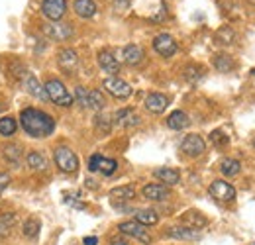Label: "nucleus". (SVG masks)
<instances>
[{
  "instance_id": "37",
  "label": "nucleus",
  "mask_w": 255,
  "mask_h": 245,
  "mask_svg": "<svg viewBox=\"0 0 255 245\" xmlns=\"http://www.w3.org/2000/svg\"><path fill=\"white\" fill-rule=\"evenodd\" d=\"M210 139H212V143H214L216 147H226V145L230 143V137L224 133L222 129H214V131L210 133Z\"/></svg>"
},
{
  "instance_id": "25",
  "label": "nucleus",
  "mask_w": 255,
  "mask_h": 245,
  "mask_svg": "<svg viewBox=\"0 0 255 245\" xmlns=\"http://www.w3.org/2000/svg\"><path fill=\"white\" fill-rule=\"evenodd\" d=\"M4 159L10 163V165H20V159H22V147L18 143H10L4 147Z\"/></svg>"
},
{
  "instance_id": "46",
  "label": "nucleus",
  "mask_w": 255,
  "mask_h": 245,
  "mask_svg": "<svg viewBox=\"0 0 255 245\" xmlns=\"http://www.w3.org/2000/svg\"><path fill=\"white\" fill-rule=\"evenodd\" d=\"M252 73H254V75H255V69H254V71H252Z\"/></svg>"
},
{
  "instance_id": "41",
  "label": "nucleus",
  "mask_w": 255,
  "mask_h": 245,
  "mask_svg": "<svg viewBox=\"0 0 255 245\" xmlns=\"http://www.w3.org/2000/svg\"><path fill=\"white\" fill-rule=\"evenodd\" d=\"M128 6H129V0H114V10H118V12L128 10Z\"/></svg>"
},
{
  "instance_id": "23",
  "label": "nucleus",
  "mask_w": 255,
  "mask_h": 245,
  "mask_svg": "<svg viewBox=\"0 0 255 245\" xmlns=\"http://www.w3.org/2000/svg\"><path fill=\"white\" fill-rule=\"evenodd\" d=\"M110 196L112 198H118V200H133L135 198V188L131 184H126V186H116L110 190Z\"/></svg>"
},
{
  "instance_id": "38",
  "label": "nucleus",
  "mask_w": 255,
  "mask_h": 245,
  "mask_svg": "<svg viewBox=\"0 0 255 245\" xmlns=\"http://www.w3.org/2000/svg\"><path fill=\"white\" fill-rule=\"evenodd\" d=\"M75 100L81 108H89V91L85 87H77L75 89Z\"/></svg>"
},
{
  "instance_id": "5",
  "label": "nucleus",
  "mask_w": 255,
  "mask_h": 245,
  "mask_svg": "<svg viewBox=\"0 0 255 245\" xmlns=\"http://www.w3.org/2000/svg\"><path fill=\"white\" fill-rule=\"evenodd\" d=\"M102 87L106 89V92H110L114 98H120V100H124V98H129V96H131V87L128 85L126 81L118 79V77H110V79H106V81L102 83Z\"/></svg>"
},
{
  "instance_id": "4",
  "label": "nucleus",
  "mask_w": 255,
  "mask_h": 245,
  "mask_svg": "<svg viewBox=\"0 0 255 245\" xmlns=\"http://www.w3.org/2000/svg\"><path fill=\"white\" fill-rule=\"evenodd\" d=\"M67 12V0H43L41 2V14L51 20V22H59Z\"/></svg>"
},
{
  "instance_id": "29",
  "label": "nucleus",
  "mask_w": 255,
  "mask_h": 245,
  "mask_svg": "<svg viewBox=\"0 0 255 245\" xmlns=\"http://www.w3.org/2000/svg\"><path fill=\"white\" fill-rule=\"evenodd\" d=\"M16 129H18V122H16L12 116H4V118H0V135L10 137V135L16 133Z\"/></svg>"
},
{
  "instance_id": "36",
  "label": "nucleus",
  "mask_w": 255,
  "mask_h": 245,
  "mask_svg": "<svg viewBox=\"0 0 255 245\" xmlns=\"http://www.w3.org/2000/svg\"><path fill=\"white\" fill-rule=\"evenodd\" d=\"M16 224V216L14 214H2L0 216V236H8L10 234V228Z\"/></svg>"
},
{
  "instance_id": "1",
  "label": "nucleus",
  "mask_w": 255,
  "mask_h": 245,
  "mask_svg": "<svg viewBox=\"0 0 255 245\" xmlns=\"http://www.w3.org/2000/svg\"><path fill=\"white\" fill-rule=\"evenodd\" d=\"M20 125L22 129L30 135V137H47L53 133L55 129V120L43 112V110H37V108H24L20 112Z\"/></svg>"
},
{
  "instance_id": "31",
  "label": "nucleus",
  "mask_w": 255,
  "mask_h": 245,
  "mask_svg": "<svg viewBox=\"0 0 255 245\" xmlns=\"http://www.w3.org/2000/svg\"><path fill=\"white\" fill-rule=\"evenodd\" d=\"M214 67H216L220 73H230V71L236 67V63H234V59H232L230 55L220 53V55H216V57H214Z\"/></svg>"
},
{
  "instance_id": "33",
  "label": "nucleus",
  "mask_w": 255,
  "mask_h": 245,
  "mask_svg": "<svg viewBox=\"0 0 255 245\" xmlns=\"http://www.w3.org/2000/svg\"><path fill=\"white\" fill-rule=\"evenodd\" d=\"M216 43H220V45H232L234 43V39H236V33L232 28H228V26H224L220 30L216 31Z\"/></svg>"
},
{
  "instance_id": "6",
  "label": "nucleus",
  "mask_w": 255,
  "mask_h": 245,
  "mask_svg": "<svg viewBox=\"0 0 255 245\" xmlns=\"http://www.w3.org/2000/svg\"><path fill=\"white\" fill-rule=\"evenodd\" d=\"M153 49L159 53L161 57H173V55L177 53L179 45H177V41H175L169 33H159V35H155V39H153Z\"/></svg>"
},
{
  "instance_id": "45",
  "label": "nucleus",
  "mask_w": 255,
  "mask_h": 245,
  "mask_svg": "<svg viewBox=\"0 0 255 245\" xmlns=\"http://www.w3.org/2000/svg\"><path fill=\"white\" fill-rule=\"evenodd\" d=\"M250 2H254V4H255V0H250Z\"/></svg>"
},
{
  "instance_id": "16",
  "label": "nucleus",
  "mask_w": 255,
  "mask_h": 245,
  "mask_svg": "<svg viewBox=\"0 0 255 245\" xmlns=\"http://www.w3.org/2000/svg\"><path fill=\"white\" fill-rule=\"evenodd\" d=\"M122 57H124V63H126V65L135 67V65H139V63L143 61L145 53H143V49H141L139 45L129 43V45H126V47L122 49Z\"/></svg>"
},
{
  "instance_id": "8",
  "label": "nucleus",
  "mask_w": 255,
  "mask_h": 245,
  "mask_svg": "<svg viewBox=\"0 0 255 245\" xmlns=\"http://www.w3.org/2000/svg\"><path fill=\"white\" fill-rule=\"evenodd\" d=\"M43 33L49 39L65 41V39H69L73 35V28H71V24H65V22H51V24L43 26Z\"/></svg>"
},
{
  "instance_id": "28",
  "label": "nucleus",
  "mask_w": 255,
  "mask_h": 245,
  "mask_svg": "<svg viewBox=\"0 0 255 245\" xmlns=\"http://www.w3.org/2000/svg\"><path fill=\"white\" fill-rule=\"evenodd\" d=\"M220 171H222L226 177H236V175L242 171V165H240V161H236V159H222Z\"/></svg>"
},
{
  "instance_id": "27",
  "label": "nucleus",
  "mask_w": 255,
  "mask_h": 245,
  "mask_svg": "<svg viewBox=\"0 0 255 245\" xmlns=\"http://www.w3.org/2000/svg\"><path fill=\"white\" fill-rule=\"evenodd\" d=\"M135 222L141 226H155L159 222V216L153 210H137L135 212Z\"/></svg>"
},
{
  "instance_id": "22",
  "label": "nucleus",
  "mask_w": 255,
  "mask_h": 245,
  "mask_svg": "<svg viewBox=\"0 0 255 245\" xmlns=\"http://www.w3.org/2000/svg\"><path fill=\"white\" fill-rule=\"evenodd\" d=\"M155 177L159 179L161 183L171 184V186L181 181L179 171H175V169H171V167H161V169H155Z\"/></svg>"
},
{
  "instance_id": "35",
  "label": "nucleus",
  "mask_w": 255,
  "mask_h": 245,
  "mask_svg": "<svg viewBox=\"0 0 255 245\" xmlns=\"http://www.w3.org/2000/svg\"><path fill=\"white\" fill-rule=\"evenodd\" d=\"M116 167H118V163H116L114 159H106V157H100V163H98V171H100L102 175H106V177L114 175Z\"/></svg>"
},
{
  "instance_id": "11",
  "label": "nucleus",
  "mask_w": 255,
  "mask_h": 245,
  "mask_svg": "<svg viewBox=\"0 0 255 245\" xmlns=\"http://www.w3.org/2000/svg\"><path fill=\"white\" fill-rule=\"evenodd\" d=\"M57 63H59L61 71H65L67 75H73L79 67V55L73 49H61L57 55Z\"/></svg>"
},
{
  "instance_id": "7",
  "label": "nucleus",
  "mask_w": 255,
  "mask_h": 245,
  "mask_svg": "<svg viewBox=\"0 0 255 245\" xmlns=\"http://www.w3.org/2000/svg\"><path fill=\"white\" fill-rule=\"evenodd\" d=\"M181 151L185 155H189V157H200L206 151V143H204V139L200 135L191 133L181 141Z\"/></svg>"
},
{
  "instance_id": "3",
  "label": "nucleus",
  "mask_w": 255,
  "mask_h": 245,
  "mask_svg": "<svg viewBox=\"0 0 255 245\" xmlns=\"http://www.w3.org/2000/svg\"><path fill=\"white\" fill-rule=\"evenodd\" d=\"M53 157H55V165L63 173H75L79 169V157L75 155V151H71L69 147H57Z\"/></svg>"
},
{
  "instance_id": "26",
  "label": "nucleus",
  "mask_w": 255,
  "mask_h": 245,
  "mask_svg": "<svg viewBox=\"0 0 255 245\" xmlns=\"http://www.w3.org/2000/svg\"><path fill=\"white\" fill-rule=\"evenodd\" d=\"M95 127H96V131L102 133V135L110 133V129H112V120H110V116L104 114V112H98L95 116Z\"/></svg>"
},
{
  "instance_id": "40",
  "label": "nucleus",
  "mask_w": 255,
  "mask_h": 245,
  "mask_svg": "<svg viewBox=\"0 0 255 245\" xmlns=\"http://www.w3.org/2000/svg\"><path fill=\"white\" fill-rule=\"evenodd\" d=\"M8 184H10V175L8 173H0V194L6 190Z\"/></svg>"
},
{
  "instance_id": "2",
  "label": "nucleus",
  "mask_w": 255,
  "mask_h": 245,
  "mask_svg": "<svg viewBox=\"0 0 255 245\" xmlns=\"http://www.w3.org/2000/svg\"><path fill=\"white\" fill-rule=\"evenodd\" d=\"M43 89H45V94H47V100L55 102L57 106L69 108V106L75 102V98L69 94V91L65 89V85L61 81H57V79H49V81L43 85Z\"/></svg>"
},
{
  "instance_id": "47",
  "label": "nucleus",
  "mask_w": 255,
  "mask_h": 245,
  "mask_svg": "<svg viewBox=\"0 0 255 245\" xmlns=\"http://www.w3.org/2000/svg\"><path fill=\"white\" fill-rule=\"evenodd\" d=\"M254 245H255V244H254Z\"/></svg>"
},
{
  "instance_id": "13",
  "label": "nucleus",
  "mask_w": 255,
  "mask_h": 245,
  "mask_svg": "<svg viewBox=\"0 0 255 245\" xmlns=\"http://www.w3.org/2000/svg\"><path fill=\"white\" fill-rule=\"evenodd\" d=\"M167 106H169V98H167L165 94H161V92H151V94H147V98H145V108H147L151 114H161V112H165Z\"/></svg>"
},
{
  "instance_id": "42",
  "label": "nucleus",
  "mask_w": 255,
  "mask_h": 245,
  "mask_svg": "<svg viewBox=\"0 0 255 245\" xmlns=\"http://www.w3.org/2000/svg\"><path fill=\"white\" fill-rule=\"evenodd\" d=\"M65 202H67V204H71V206H75V208H79V210H83V208H85V204H83V202H75V200H71V198H65Z\"/></svg>"
},
{
  "instance_id": "44",
  "label": "nucleus",
  "mask_w": 255,
  "mask_h": 245,
  "mask_svg": "<svg viewBox=\"0 0 255 245\" xmlns=\"http://www.w3.org/2000/svg\"><path fill=\"white\" fill-rule=\"evenodd\" d=\"M112 245H128L126 242H118V240H116V242H112Z\"/></svg>"
},
{
  "instance_id": "9",
  "label": "nucleus",
  "mask_w": 255,
  "mask_h": 245,
  "mask_svg": "<svg viewBox=\"0 0 255 245\" xmlns=\"http://www.w3.org/2000/svg\"><path fill=\"white\" fill-rule=\"evenodd\" d=\"M208 192H210L212 198H216L220 202H230V200L236 198V188L230 183H226V181H214L210 184Z\"/></svg>"
},
{
  "instance_id": "30",
  "label": "nucleus",
  "mask_w": 255,
  "mask_h": 245,
  "mask_svg": "<svg viewBox=\"0 0 255 245\" xmlns=\"http://www.w3.org/2000/svg\"><path fill=\"white\" fill-rule=\"evenodd\" d=\"M106 106V98L102 96L100 91H89V108L96 110V112H102V108Z\"/></svg>"
},
{
  "instance_id": "12",
  "label": "nucleus",
  "mask_w": 255,
  "mask_h": 245,
  "mask_svg": "<svg viewBox=\"0 0 255 245\" xmlns=\"http://www.w3.org/2000/svg\"><path fill=\"white\" fill-rule=\"evenodd\" d=\"M22 85H24V91L28 92L30 96L37 98V100H47L45 89L39 85V81L35 79V75H32V73H26V77L22 79Z\"/></svg>"
},
{
  "instance_id": "39",
  "label": "nucleus",
  "mask_w": 255,
  "mask_h": 245,
  "mask_svg": "<svg viewBox=\"0 0 255 245\" xmlns=\"http://www.w3.org/2000/svg\"><path fill=\"white\" fill-rule=\"evenodd\" d=\"M100 157H102L100 153H95L93 157H91V161H89V169H91L93 173H95V171H98V163H100Z\"/></svg>"
},
{
  "instance_id": "18",
  "label": "nucleus",
  "mask_w": 255,
  "mask_h": 245,
  "mask_svg": "<svg viewBox=\"0 0 255 245\" xmlns=\"http://www.w3.org/2000/svg\"><path fill=\"white\" fill-rule=\"evenodd\" d=\"M169 236L171 238H177V240H187V242H194V240H200V232L189 228V226H175V228H169Z\"/></svg>"
},
{
  "instance_id": "10",
  "label": "nucleus",
  "mask_w": 255,
  "mask_h": 245,
  "mask_svg": "<svg viewBox=\"0 0 255 245\" xmlns=\"http://www.w3.org/2000/svg\"><path fill=\"white\" fill-rule=\"evenodd\" d=\"M118 230H120L122 234H126V236H131V238L139 240L141 244H151V236H149L147 230H145L141 224H137V222H124V224L118 226Z\"/></svg>"
},
{
  "instance_id": "14",
  "label": "nucleus",
  "mask_w": 255,
  "mask_h": 245,
  "mask_svg": "<svg viewBox=\"0 0 255 245\" xmlns=\"http://www.w3.org/2000/svg\"><path fill=\"white\" fill-rule=\"evenodd\" d=\"M141 192H143V196L147 200H155V202H161V200H167L169 198V188L165 184H159V183L145 184Z\"/></svg>"
},
{
  "instance_id": "24",
  "label": "nucleus",
  "mask_w": 255,
  "mask_h": 245,
  "mask_svg": "<svg viewBox=\"0 0 255 245\" xmlns=\"http://www.w3.org/2000/svg\"><path fill=\"white\" fill-rule=\"evenodd\" d=\"M39 228H41V224H39L37 218H28V220L24 222V226H22V234H24V238L33 240V238L39 236Z\"/></svg>"
},
{
  "instance_id": "20",
  "label": "nucleus",
  "mask_w": 255,
  "mask_h": 245,
  "mask_svg": "<svg viewBox=\"0 0 255 245\" xmlns=\"http://www.w3.org/2000/svg\"><path fill=\"white\" fill-rule=\"evenodd\" d=\"M189 116L185 114V112H181V110H175V112H171V116L167 118V125L171 127V129H177V131H181V129H185V127H189Z\"/></svg>"
},
{
  "instance_id": "21",
  "label": "nucleus",
  "mask_w": 255,
  "mask_h": 245,
  "mask_svg": "<svg viewBox=\"0 0 255 245\" xmlns=\"http://www.w3.org/2000/svg\"><path fill=\"white\" fill-rule=\"evenodd\" d=\"M73 8H75V14L81 18H93L96 14V4L93 0H75Z\"/></svg>"
},
{
  "instance_id": "34",
  "label": "nucleus",
  "mask_w": 255,
  "mask_h": 245,
  "mask_svg": "<svg viewBox=\"0 0 255 245\" xmlns=\"http://www.w3.org/2000/svg\"><path fill=\"white\" fill-rule=\"evenodd\" d=\"M202 77H204V69L200 65H189L185 69V79L191 81V83H198Z\"/></svg>"
},
{
  "instance_id": "15",
  "label": "nucleus",
  "mask_w": 255,
  "mask_h": 245,
  "mask_svg": "<svg viewBox=\"0 0 255 245\" xmlns=\"http://www.w3.org/2000/svg\"><path fill=\"white\" fill-rule=\"evenodd\" d=\"M98 65H100V69H102L104 73H108V75L120 73V63H118V59H116L110 51H106V49L98 53Z\"/></svg>"
},
{
  "instance_id": "19",
  "label": "nucleus",
  "mask_w": 255,
  "mask_h": 245,
  "mask_svg": "<svg viewBox=\"0 0 255 245\" xmlns=\"http://www.w3.org/2000/svg\"><path fill=\"white\" fill-rule=\"evenodd\" d=\"M26 163H28V167H30L32 171H37V173H43V171L47 169V159H45V155L35 151V149L26 155Z\"/></svg>"
},
{
  "instance_id": "32",
  "label": "nucleus",
  "mask_w": 255,
  "mask_h": 245,
  "mask_svg": "<svg viewBox=\"0 0 255 245\" xmlns=\"http://www.w3.org/2000/svg\"><path fill=\"white\" fill-rule=\"evenodd\" d=\"M183 222H185L189 228H194V230H200V228L206 226V218L200 216L198 212H187L185 218H183Z\"/></svg>"
},
{
  "instance_id": "17",
  "label": "nucleus",
  "mask_w": 255,
  "mask_h": 245,
  "mask_svg": "<svg viewBox=\"0 0 255 245\" xmlns=\"http://www.w3.org/2000/svg\"><path fill=\"white\" fill-rule=\"evenodd\" d=\"M114 123L120 125V127H131V125L139 123V116L131 108H122L114 114Z\"/></svg>"
},
{
  "instance_id": "43",
  "label": "nucleus",
  "mask_w": 255,
  "mask_h": 245,
  "mask_svg": "<svg viewBox=\"0 0 255 245\" xmlns=\"http://www.w3.org/2000/svg\"><path fill=\"white\" fill-rule=\"evenodd\" d=\"M83 244L85 245H98V240H96L95 236H89V238H85V240H83Z\"/></svg>"
}]
</instances>
